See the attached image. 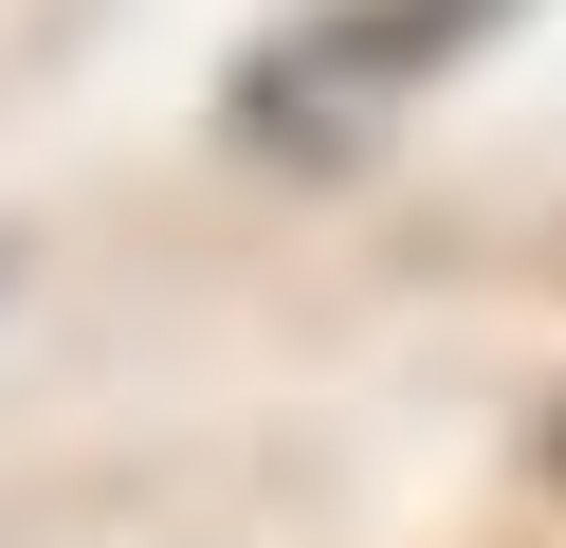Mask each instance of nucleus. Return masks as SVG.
I'll return each mask as SVG.
<instances>
[{
	"instance_id": "nucleus-1",
	"label": "nucleus",
	"mask_w": 566,
	"mask_h": 548,
	"mask_svg": "<svg viewBox=\"0 0 566 548\" xmlns=\"http://www.w3.org/2000/svg\"><path fill=\"white\" fill-rule=\"evenodd\" d=\"M530 0H329V19L256 37V73H238V146H274V165H329V146H366L384 110H420L475 37H512Z\"/></svg>"
},
{
	"instance_id": "nucleus-2",
	"label": "nucleus",
	"mask_w": 566,
	"mask_h": 548,
	"mask_svg": "<svg viewBox=\"0 0 566 548\" xmlns=\"http://www.w3.org/2000/svg\"><path fill=\"white\" fill-rule=\"evenodd\" d=\"M548 475H566V421H548Z\"/></svg>"
}]
</instances>
